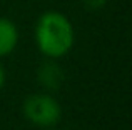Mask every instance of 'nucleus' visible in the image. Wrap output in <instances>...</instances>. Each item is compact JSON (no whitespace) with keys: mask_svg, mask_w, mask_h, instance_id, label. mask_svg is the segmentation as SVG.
<instances>
[{"mask_svg":"<svg viewBox=\"0 0 132 130\" xmlns=\"http://www.w3.org/2000/svg\"><path fill=\"white\" fill-rule=\"evenodd\" d=\"M3 83H5V70H3L2 63H0V88L3 87Z\"/></svg>","mask_w":132,"mask_h":130,"instance_id":"423d86ee","label":"nucleus"},{"mask_svg":"<svg viewBox=\"0 0 132 130\" xmlns=\"http://www.w3.org/2000/svg\"><path fill=\"white\" fill-rule=\"evenodd\" d=\"M19 42V30L9 18H0V57L12 53Z\"/></svg>","mask_w":132,"mask_h":130,"instance_id":"7ed1b4c3","label":"nucleus"},{"mask_svg":"<svg viewBox=\"0 0 132 130\" xmlns=\"http://www.w3.org/2000/svg\"><path fill=\"white\" fill-rule=\"evenodd\" d=\"M35 42L39 50L48 59H60L74 45V29L60 12H45L35 27Z\"/></svg>","mask_w":132,"mask_h":130,"instance_id":"f257e3e1","label":"nucleus"},{"mask_svg":"<svg viewBox=\"0 0 132 130\" xmlns=\"http://www.w3.org/2000/svg\"><path fill=\"white\" fill-rule=\"evenodd\" d=\"M64 80V72L55 62H45L39 70V82L45 88H59Z\"/></svg>","mask_w":132,"mask_h":130,"instance_id":"20e7f679","label":"nucleus"},{"mask_svg":"<svg viewBox=\"0 0 132 130\" xmlns=\"http://www.w3.org/2000/svg\"><path fill=\"white\" fill-rule=\"evenodd\" d=\"M82 2L89 10H99L107 3V0H82Z\"/></svg>","mask_w":132,"mask_h":130,"instance_id":"39448f33","label":"nucleus"},{"mask_svg":"<svg viewBox=\"0 0 132 130\" xmlns=\"http://www.w3.org/2000/svg\"><path fill=\"white\" fill-rule=\"evenodd\" d=\"M23 114L32 124L39 125V127H52L60 120L62 108L52 95L35 94L25 100Z\"/></svg>","mask_w":132,"mask_h":130,"instance_id":"f03ea898","label":"nucleus"}]
</instances>
